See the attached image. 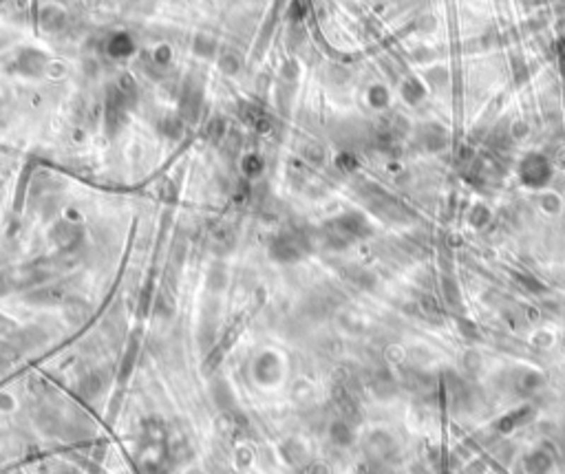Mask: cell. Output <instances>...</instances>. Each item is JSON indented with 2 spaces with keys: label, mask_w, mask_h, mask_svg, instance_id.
Segmentation results:
<instances>
[{
  "label": "cell",
  "mask_w": 565,
  "mask_h": 474,
  "mask_svg": "<svg viewBox=\"0 0 565 474\" xmlns=\"http://www.w3.org/2000/svg\"><path fill=\"white\" fill-rule=\"evenodd\" d=\"M525 466H528V472H530V474H550V470H552V459H550V454H548V452L535 450V452L530 454V457H528Z\"/></svg>",
  "instance_id": "1"
},
{
  "label": "cell",
  "mask_w": 565,
  "mask_h": 474,
  "mask_svg": "<svg viewBox=\"0 0 565 474\" xmlns=\"http://www.w3.org/2000/svg\"><path fill=\"white\" fill-rule=\"evenodd\" d=\"M532 415V408H528V406H523V408H517L515 413H508L501 422L497 424V428L501 430V432H510L513 428H517L519 424H523L528 417Z\"/></svg>",
  "instance_id": "2"
},
{
  "label": "cell",
  "mask_w": 565,
  "mask_h": 474,
  "mask_svg": "<svg viewBox=\"0 0 565 474\" xmlns=\"http://www.w3.org/2000/svg\"><path fill=\"white\" fill-rule=\"evenodd\" d=\"M521 283H523L528 289H532V291H543V289H545V285H541V283L535 280V278H521Z\"/></svg>",
  "instance_id": "3"
}]
</instances>
